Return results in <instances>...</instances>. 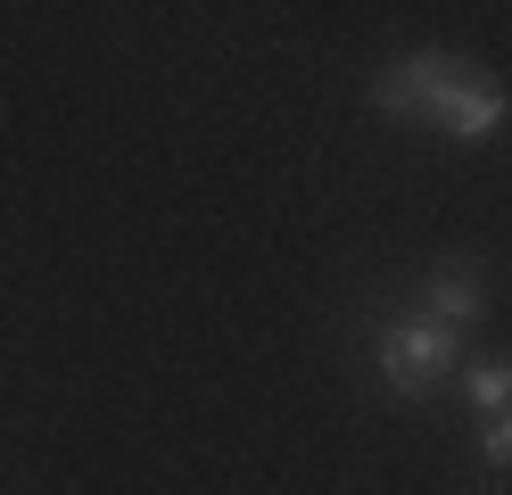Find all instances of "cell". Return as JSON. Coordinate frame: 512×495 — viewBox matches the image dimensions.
I'll use <instances>...</instances> for the list:
<instances>
[{"mask_svg":"<svg viewBox=\"0 0 512 495\" xmlns=\"http://www.w3.org/2000/svg\"><path fill=\"white\" fill-rule=\"evenodd\" d=\"M372 108H380V116H422V124H438V132H455V141H479V132L504 124V83L488 75V66H471V58L422 50V58L380 66Z\"/></svg>","mask_w":512,"mask_h":495,"instance_id":"obj_1","label":"cell"},{"mask_svg":"<svg viewBox=\"0 0 512 495\" xmlns=\"http://www.w3.org/2000/svg\"><path fill=\"white\" fill-rule=\"evenodd\" d=\"M446 372H455V330H438L430 314H405L380 330V380L397 396H430Z\"/></svg>","mask_w":512,"mask_h":495,"instance_id":"obj_2","label":"cell"},{"mask_svg":"<svg viewBox=\"0 0 512 495\" xmlns=\"http://www.w3.org/2000/svg\"><path fill=\"white\" fill-rule=\"evenodd\" d=\"M479 306H488V289H479V264L471 256H455V264H438V273H430V322L438 330H455V339H463V330L479 322Z\"/></svg>","mask_w":512,"mask_h":495,"instance_id":"obj_3","label":"cell"},{"mask_svg":"<svg viewBox=\"0 0 512 495\" xmlns=\"http://www.w3.org/2000/svg\"><path fill=\"white\" fill-rule=\"evenodd\" d=\"M463 396H471V413H512V372H504V363H471V372H463Z\"/></svg>","mask_w":512,"mask_h":495,"instance_id":"obj_4","label":"cell"},{"mask_svg":"<svg viewBox=\"0 0 512 495\" xmlns=\"http://www.w3.org/2000/svg\"><path fill=\"white\" fill-rule=\"evenodd\" d=\"M479 454H488V462H512V413H496V421H488V438H479Z\"/></svg>","mask_w":512,"mask_h":495,"instance_id":"obj_5","label":"cell"}]
</instances>
